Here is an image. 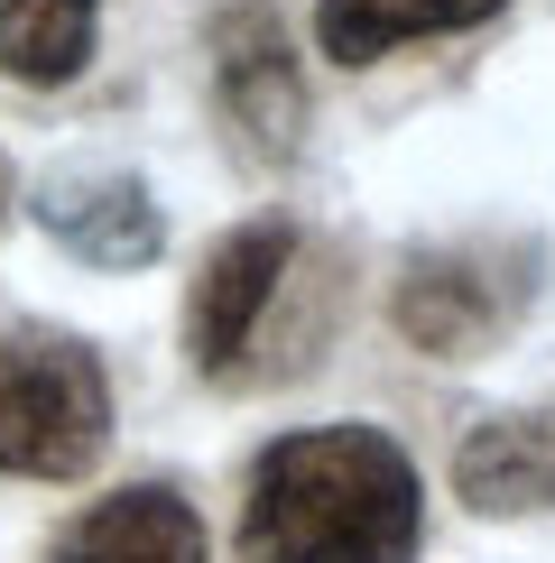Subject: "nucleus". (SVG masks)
Wrapping results in <instances>:
<instances>
[{
    "instance_id": "nucleus-1",
    "label": "nucleus",
    "mask_w": 555,
    "mask_h": 563,
    "mask_svg": "<svg viewBox=\"0 0 555 563\" xmlns=\"http://www.w3.org/2000/svg\"><path fill=\"white\" fill-rule=\"evenodd\" d=\"M426 489L380 426L278 434L241 499L250 563H416Z\"/></svg>"
},
{
    "instance_id": "nucleus-7",
    "label": "nucleus",
    "mask_w": 555,
    "mask_h": 563,
    "mask_svg": "<svg viewBox=\"0 0 555 563\" xmlns=\"http://www.w3.org/2000/svg\"><path fill=\"white\" fill-rule=\"evenodd\" d=\"M454 489L481 518H537V508H555V407L472 426L454 453Z\"/></svg>"
},
{
    "instance_id": "nucleus-11",
    "label": "nucleus",
    "mask_w": 555,
    "mask_h": 563,
    "mask_svg": "<svg viewBox=\"0 0 555 563\" xmlns=\"http://www.w3.org/2000/svg\"><path fill=\"white\" fill-rule=\"evenodd\" d=\"M0 203H10V167H0Z\"/></svg>"
},
{
    "instance_id": "nucleus-5",
    "label": "nucleus",
    "mask_w": 555,
    "mask_h": 563,
    "mask_svg": "<svg viewBox=\"0 0 555 563\" xmlns=\"http://www.w3.org/2000/svg\"><path fill=\"white\" fill-rule=\"evenodd\" d=\"M214 84H222V111L241 130V148L260 157H287L296 130H306V84H296V56L278 37L269 10H231L214 29Z\"/></svg>"
},
{
    "instance_id": "nucleus-2",
    "label": "nucleus",
    "mask_w": 555,
    "mask_h": 563,
    "mask_svg": "<svg viewBox=\"0 0 555 563\" xmlns=\"http://www.w3.org/2000/svg\"><path fill=\"white\" fill-rule=\"evenodd\" d=\"M111 443V379L84 342L0 323V472L84 481Z\"/></svg>"
},
{
    "instance_id": "nucleus-10",
    "label": "nucleus",
    "mask_w": 555,
    "mask_h": 563,
    "mask_svg": "<svg viewBox=\"0 0 555 563\" xmlns=\"http://www.w3.org/2000/svg\"><path fill=\"white\" fill-rule=\"evenodd\" d=\"M102 0H0V75L10 84H75L92 65Z\"/></svg>"
},
{
    "instance_id": "nucleus-4",
    "label": "nucleus",
    "mask_w": 555,
    "mask_h": 563,
    "mask_svg": "<svg viewBox=\"0 0 555 563\" xmlns=\"http://www.w3.org/2000/svg\"><path fill=\"white\" fill-rule=\"evenodd\" d=\"M287 268H296V231L287 222H241L231 241H214L195 296H185V351H195L204 379H241V361H250V342H260Z\"/></svg>"
},
{
    "instance_id": "nucleus-8",
    "label": "nucleus",
    "mask_w": 555,
    "mask_h": 563,
    "mask_svg": "<svg viewBox=\"0 0 555 563\" xmlns=\"http://www.w3.org/2000/svg\"><path fill=\"white\" fill-rule=\"evenodd\" d=\"M56 563H214V545H204V518L176 489L139 481V489L92 499L75 518V536L56 545Z\"/></svg>"
},
{
    "instance_id": "nucleus-9",
    "label": "nucleus",
    "mask_w": 555,
    "mask_h": 563,
    "mask_svg": "<svg viewBox=\"0 0 555 563\" xmlns=\"http://www.w3.org/2000/svg\"><path fill=\"white\" fill-rule=\"evenodd\" d=\"M509 0H324L315 10V46L334 65H380L389 46L407 37H454V29H481L500 19Z\"/></svg>"
},
{
    "instance_id": "nucleus-6",
    "label": "nucleus",
    "mask_w": 555,
    "mask_h": 563,
    "mask_svg": "<svg viewBox=\"0 0 555 563\" xmlns=\"http://www.w3.org/2000/svg\"><path fill=\"white\" fill-rule=\"evenodd\" d=\"M37 222L92 268H149L167 250V222H157L139 176H56L37 195Z\"/></svg>"
},
{
    "instance_id": "nucleus-3",
    "label": "nucleus",
    "mask_w": 555,
    "mask_h": 563,
    "mask_svg": "<svg viewBox=\"0 0 555 563\" xmlns=\"http://www.w3.org/2000/svg\"><path fill=\"white\" fill-rule=\"evenodd\" d=\"M537 250H426V260H407L399 277V333L416 351H435V361H463V351H481L491 333L519 323L527 287H537Z\"/></svg>"
}]
</instances>
